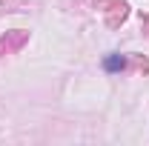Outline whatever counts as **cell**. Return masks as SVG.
I'll return each instance as SVG.
<instances>
[{"mask_svg":"<svg viewBox=\"0 0 149 146\" xmlns=\"http://www.w3.org/2000/svg\"><path fill=\"white\" fill-rule=\"evenodd\" d=\"M106 69H109V72L123 69V57H109V60H106Z\"/></svg>","mask_w":149,"mask_h":146,"instance_id":"6da1fadb","label":"cell"}]
</instances>
